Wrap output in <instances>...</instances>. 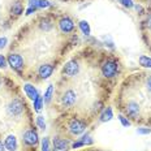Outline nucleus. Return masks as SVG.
Here are the masks:
<instances>
[{
  "instance_id": "nucleus-1",
  "label": "nucleus",
  "mask_w": 151,
  "mask_h": 151,
  "mask_svg": "<svg viewBox=\"0 0 151 151\" xmlns=\"http://www.w3.org/2000/svg\"><path fill=\"white\" fill-rule=\"evenodd\" d=\"M102 73L104 77H113L117 73V63L115 61H107L102 67Z\"/></svg>"
},
{
  "instance_id": "nucleus-2",
  "label": "nucleus",
  "mask_w": 151,
  "mask_h": 151,
  "mask_svg": "<svg viewBox=\"0 0 151 151\" xmlns=\"http://www.w3.org/2000/svg\"><path fill=\"white\" fill-rule=\"evenodd\" d=\"M8 63L12 68L16 69V70H21L22 67H24L22 58H21L20 55H17V53H12V55H9L8 56Z\"/></svg>"
},
{
  "instance_id": "nucleus-3",
  "label": "nucleus",
  "mask_w": 151,
  "mask_h": 151,
  "mask_svg": "<svg viewBox=\"0 0 151 151\" xmlns=\"http://www.w3.org/2000/svg\"><path fill=\"white\" fill-rule=\"evenodd\" d=\"M8 111L11 115H13V116H18V115H21L24 111V104H22V102H21L20 99H14L13 102H11V104H9L8 107Z\"/></svg>"
},
{
  "instance_id": "nucleus-4",
  "label": "nucleus",
  "mask_w": 151,
  "mask_h": 151,
  "mask_svg": "<svg viewBox=\"0 0 151 151\" xmlns=\"http://www.w3.org/2000/svg\"><path fill=\"white\" fill-rule=\"evenodd\" d=\"M24 142L29 146H33V145L38 143V134L37 132L34 130H27L26 133L24 134Z\"/></svg>"
},
{
  "instance_id": "nucleus-5",
  "label": "nucleus",
  "mask_w": 151,
  "mask_h": 151,
  "mask_svg": "<svg viewBox=\"0 0 151 151\" xmlns=\"http://www.w3.org/2000/svg\"><path fill=\"white\" fill-rule=\"evenodd\" d=\"M59 26H60L61 31H64V33H70V31L73 30V27H74V24L69 17H64V18H61L60 20Z\"/></svg>"
},
{
  "instance_id": "nucleus-6",
  "label": "nucleus",
  "mask_w": 151,
  "mask_h": 151,
  "mask_svg": "<svg viewBox=\"0 0 151 151\" xmlns=\"http://www.w3.org/2000/svg\"><path fill=\"white\" fill-rule=\"evenodd\" d=\"M78 64L76 61H69L65 64V67H64V73L69 76V77H73V76H76L78 73Z\"/></svg>"
},
{
  "instance_id": "nucleus-7",
  "label": "nucleus",
  "mask_w": 151,
  "mask_h": 151,
  "mask_svg": "<svg viewBox=\"0 0 151 151\" xmlns=\"http://www.w3.org/2000/svg\"><path fill=\"white\" fill-rule=\"evenodd\" d=\"M69 128H70V132L73 134H81L85 130L86 125H85L82 121H80V120H73L70 122V125H69Z\"/></svg>"
},
{
  "instance_id": "nucleus-8",
  "label": "nucleus",
  "mask_w": 151,
  "mask_h": 151,
  "mask_svg": "<svg viewBox=\"0 0 151 151\" xmlns=\"http://www.w3.org/2000/svg\"><path fill=\"white\" fill-rule=\"evenodd\" d=\"M74 102H76V94L72 90L67 91L64 94V96H63V104L65 107H72L74 104Z\"/></svg>"
},
{
  "instance_id": "nucleus-9",
  "label": "nucleus",
  "mask_w": 151,
  "mask_h": 151,
  "mask_svg": "<svg viewBox=\"0 0 151 151\" xmlns=\"http://www.w3.org/2000/svg\"><path fill=\"white\" fill-rule=\"evenodd\" d=\"M24 90H25V93H26V95L29 96V98L31 99V100H35L38 96V91L35 90V87L33 86V85H30V83H26L24 86Z\"/></svg>"
},
{
  "instance_id": "nucleus-10",
  "label": "nucleus",
  "mask_w": 151,
  "mask_h": 151,
  "mask_svg": "<svg viewBox=\"0 0 151 151\" xmlns=\"http://www.w3.org/2000/svg\"><path fill=\"white\" fill-rule=\"evenodd\" d=\"M5 149L9 151H16L17 149V139L14 136H8L5 138Z\"/></svg>"
},
{
  "instance_id": "nucleus-11",
  "label": "nucleus",
  "mask_w": 151,
  "mask_h": 151,
  "mask_svg": "<svg viewBox=\"0 0 151 151\" xmlns=\"http://www.w3.org/2000/svg\"><path fill=\"white\" fill-rule=\"evenodd\" d=\"M127 112H128L129 116L136 117V116L138 115V112H139V107H138L137 103L130 102V103H128V106H127Z\"/></svg>"
},
{
  "instance_id": "nucleus-12",
  "label": "nucleus",
  "mask_w": 151,
  "mask_h": 151,
  "mask_svg": "<svg viewBox=\"0 0 151 151\" xmlns=\"http://www.w3.org/2000/svg\"><path fill=\"white\" fill-rule=\"evenodd\" d=\"M52 70H53V68L51 67V65L45 64V65H42V67L39 68V76L42 78H48L52 74Z\"/></svg>"
},
{
  "instance_id": "nucleus-13",
  "label": "nucleus",
  "mask_w": 151,
  "mask_h": 151,
  "mask_svg": "<svg viewBox=\"0 0 151 151\" xmlns=\"http://www.w3.org/2000/svg\"><path fill=\"white\" fill-rule=\"evenodd\" d=\"M67 147H68V141L61 139V138H55V139H53V149L56 151L65 150Z\"/></svg>"
},
{
  "instance_id": "nucleus-14",
  "label": "nucleus",
  "mask_w": 151,
  "mask_h": 151,
  "mask_svg": "<svg viewBox=\"0 0 151 151\" xmlns=\"http://www.w3.org/2000/svg\"><path fill=\"white\" fill-rule=\"evenodd\" d=\"M30 5H33L35 8H48L51 4H50L48 0H33L30 3Z\"/></svg>"
},
{
  "instance_id": "nucleus-15",
  "label": "nucleus",
  "mask_w": 151,
  "mask_h": 151,
  "mask_svg": "<svg viewBox=\"0 0 151 151\" xmlns=\"http://www.w3.org/2000/svg\"><path fill=\"white\" fill-rule=\"evenodd\" d=\"M11 11H12V13H14V14H21L22 13V4H21L20 1H14Z\"/></svg>"
},
{
  "instance_id": "nucleus-16",
  "label": "nucleus",
  "mask_w": 151,
  "mask_h": 151,
  "mask_svg": "<svg viewBox=\"0 0 151 151\" xmlns=\"http://www.w3.org/2000/svg\"><path fill=\"white\" fill-rule=\"evenodd\" d=\"M111 119H112V109L108 107V108H107L106 111L102 113V116H100V121H103V122H104V121L111 120Z\"/></svg>"
},
{
  "instance_id": "nucleus-17",
  "label": "nucleus",
  "mask_w": 151,
  "mask_h": 151,
  "mask_svg": "<svg viewBox=\"0 0 151 151\" xmlns=\"http://www.w3.org/2000/svg\"><path fill=\"white\" fill-rule=\"evenodd\" d=\"M139 64L145 68H151V59L147 56H141L139 58Z\"/></svg>"
},
{
  "instance_id": "nucleus-18",
  "label": "nucleus",
  "mask_w": 151,
  "mask_h": 151,
  "mask_svg": "<svg viewBox=\"0 0 151 151\" xmlns=\"http://www.w3.org/2000/svg\"><path fill=\"white\" fill-rule=\"evenodd\" d=\"M80 27H81V30H82V33L85 34V35H89L90 34V26H89V24H87L86 21H81Z\"/></svg>"
},
{
  "instance_id": "nucleus-19",
  "label": "nucleus",
  "mask_w": 151,
  "mask_h": 151,
  "mask_svg": "<svg viewBox=\"0 0 151 151\" xmlns=\"http://www.w3.org/2000/svg\"><path fill=\"white\" fill-rule=\"evenodd\" d=\"M52 93H53V87H52V85H50L48 89H47V91H46V94H45V99H43L46 103H48L50 100H51V98H52Z\"/></svg>"
},
{
  "instance_id": "nucleus-20",
  "label": "nucleus",
  "mask_w": 151,
  "mask_h": 151,
  "mask_svg": "<svg viewBox=\"0 0 151 151\" xmlns=\"http://www.w3.org/2000/svg\"><path fill=\"white\" fill-rule=\"evenodd\" d=\"M42 104H43V99L40 98V96H38V98L34 100V107H35V111H40Z\"/></svg>"
},
{
  "instance_id": "nucleus-21",
  "label": "nucleus",
  "mask_w": 151,
  "mask_h": 151,
  "mask_svg": "<svg viewBox=\"0 0 151 151\" xmlns=\"http://www.w3.org/2000/svg\"><path fill=\"white\" fill-rule=\"evenodd\" d=\"M37 124H38V127H39L40 129H43V130L46 129V122H45L43 116H38V117H37Z\"/></svg>"
},
{
  "instance_id": "nucleus-22",
  "label": "nucleus",
  "mask_w": 151,
  "mask_h": 151,
  "mask_svg": "<svg viewBox=\"0 0 151 151\" xmlns=\"http://www.w3.org/2000/svg\"><path fill=\"white\" fill-rule=\"evenodd\" d=\"M51 26H52V25L50 24V21H48V20L42 21V25H40V27H42L43 30H50V29H51Z\"/></svg>"
},
{
  "instance_id": "nucleus-23",
  "label": "nucleus",
  "mask_w": 151,
  "mask_h": 151,
  "mask_svg": "<svg viewBox=\"0 0 151 151\" xmlns=\"http://www.w3.org/2000/svg\"><path fill=\"white\" fill-rule=\"evenodd\" d=\"M119 1H120L124 7H128V8L133 7V1H132V0H119Z\"/></svg>"
},
{
  "instance_id": "nucleus-24",
  "label": "nucleus",
  "mask_w": 151,
  "mask_h": 151,
  "mask_svg": "<svg viewBox=\"0 0 151 151\" xmlns=\"http://www.w3.org/2000/svg\"><path fill=\"white\" fill-rule=\"evenodd\" d=\"M48 145H50L48 139H47V138H45V139H43V142H42V151H50Z\"/></svg>"
},
{
  "instance_id": "nucleus-25",
  "label": "nucleus",
  "mask_w": 151,
  "mask_h": 151,
  "mask_svg": "<svg viewBox=\"0 0 151 151\" xmlns=\"http://www.w3.org/2000/svg\"><path fill=\"white\" fill-rule=\"evenodd\" d=\"M82 143H83V145H85V143L91 145V143H93V139H91L89 136H85V137H82Z\"/></svg>"
},
{
  "instance_id": "nucleus-26",
  "label": "nucleus",
  "mask_w": 151,
  "mask_h": 151,
  "mask_svg": "<svg viewBox=\"0 0 151 151\" xmlns=\"http://www.w3.org/2000/svg\"><path fill=\"white\" fill-rule=\"evenodd\" d=\"M5 65H7V60L3 55H0V68H5Z\"/></svg>"
},
{
  "instance_id": "nucleus-27",
  "label": "nucleus",
  "mask_w": 151,
  "mask_h": 151,
  "mask_svg": "<svg viewBox=\"0 0 151 151\" xmlns=\"http://www.w3.org/2000/svg\"><path fill=\"white\" fill-rule=\"evenodd\" d=\"M119 119H120V121H121V124L124 125V127H128L129 125V121L128 120H125L124 117H122V116H119Z\"/></svg>"
},
{
  "instance_id": "nucleus-28",
  "label": "nucleus",
  "mask_w": 151,
  "mask_h": 151,
  "mask_svg": "<svg viewBox=\"0 0 151 151\" xmlns=\"http://www.w3.org/2000/svg\"><path fill=\"white\" fill-rule=\"evenodd\" d=\"M7 45V38H0V48H3Z\"/></svg>"
},
{
  "instance_id": "nucleus-29",
  "label": "nucleus",
  "mask_w": 151,
  "mask_h": 151,
  "mask_svg": "<svg viewBox=\"0 0 151 151\" xmlns=\"http://www.w3.org/2000/svg\"><path fill=\"white\" fill-rule=\"evenodd\" d=\"M150 129H138V133L139 134H149L150 133Z\"/></svg>"
},
{
  "instance_id": "nucleus-30",
  "label": "nucleus",
  "mask_w": 151,
  "mask_h": 151,
  "mask_svg": "<svg viewBox=\"0 0 151 151\" xmlns=\"http://www.w3.org/2000/svg\"><path fill=\"white\" fill-rule=\"evenodd\" d=\"M80 146H83L82 141H81V142H77V143H73V149H76V147H80Z\"/></svg>"
},
{
  "instance_id": "nucleus-31",
  "label": "nucleus",
  "mask_w": 151,
  "mask_h": 151,
  "mask_svg": "<svg viewBox=\"0 0 151 151\" xmlns=\"http://www.w3.org/2000/svg\"><path fill=\"white\" fill-rule=\"evenodd\" d=\"M147 89H149V91H151V77L147 80Z\"/></svg>"
},
{
  "instance_id": "nucleus-32",
  "label": "nucleus",
  "mask_w": 151,
  "mask_h": 151,
  "mask_svg": "<svg viewBox=\"0 0 151 151\" xmlns=\"http://www.w3.org/2000/svg\"><path fill=\"white\" fill-rule=\"evenodd\" d=\"M147 26H149V27H151V16L149 17V20H147Z\"/></svg>"
},
{
  "instance_id": "nucleus-33",
  "label": "nucleus",
  "mask_w": 151,
  "mask_h": 151,
  "mask_svg": "<svg viewBox=\"0 0 151 151\" xmlns=\"http://www.w3.org/2000/svg\"><path fill=\"white\" fill-rule=\"evenodd\" d=\"M3 150H4V149H3V143L0 142V151H3Z\"/></svg>"
},
{
  "instance_id": "nucleus-34",
  "label": "nucleus",
  "mask_w": 151,
  "mask_h": 151,
  "mask_svg": "<svg viewBox=\"0 0 151 151\" xmlns=\"http://www.w3.org/2000/svg\"><path fill=\"white\" fill-rule=\"evenodd\" d=\"M63 1H65V0H63Z\"/></svg>"
},
{
  "instance_id": "nucleus-35",
  "label": "nucleus",
  "mask_w": 151,
  "mask_h": 151,
  "mask_svg": "<svg viewBox=\"0 0 151 151\" xmlns=\"http://www.w3.org/2000/svg\"><path fill=\"white\" fill-rule=\"evenodd\" d=\"M0 83H1V81H0Z\"/></svg>"
},
{
  "instance_id": "nucleus-36",
  "label": "nucleus",
  "mask_w": 151,
  "mask_h": 151,
  "mask_svg": "<svg viewBox=\"0 0 151 151\" xmlns=\"http://www.w3.org/2000/svg\"><path fill=\"white\" fill-rule=\"evenodd\" d=\"M31 1H33V0H31Z\"/></svg>"
}]
</instances>
